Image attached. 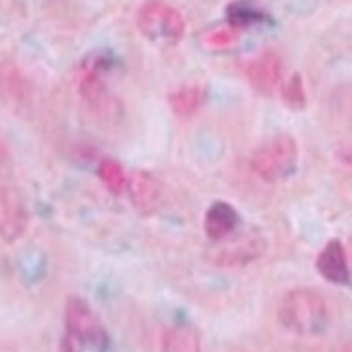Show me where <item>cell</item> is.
<instances>
[{"mask_svg": "<svg viewBox=\"0 0 352 352\" xmlns=\"http://www.w3.org/2000/svg\"><path fill=\"white\" fill-rule=\"evenodd\" d=\"M278 320L282 328L295 336H320L328 328L329 307L318 292L297 287L284 295L278 307Z\"/></svg>", "mask_w": 352, "mask_h": 352, "instance_id": "obj_1", "label": "cell"}, {"mask_svg": "<svg viewBox=\"0 0 352 352\" xmlns=\"http://www.w3.org/2000/svg\"><path fill=\"white\" fill-rule=\"evenodd\" d=\"M299 162L297 141L289 133H278L255 148L252 156L254 172L265 181L276 183L294 175Z\"/></svg>", "mask_w": 352, "mask_h": 352, "instance_id": "obj_2", "label": "cell"}, {"mask_svg": "<svg viewBox=\"0 0 352 352\" xmlns=\"http://www.w3.org/2000/svg\"><path fill=\"white\" fill-rule=\"evenodd\" d=\"M141 34L155 44L173 46L185 36V19L177 10L162 0H148L138 12Z\"/></svg>", "mask_w": 352, "mask_h": 352, "instance_id": "obj_3", "label": "cell"}, {"mask_svg": "<svg viewBox=\"0 0 352 352\" xmlns=\"http://www.w3.org/2000/svg\"><path fill=\"white\" fill-rule=\"evenodd\" d=\"M267 250V240L257 229H250L240 234H230L221 242H213L208 250V259L225 269H240L257 261Z\"/></svg>", "mask_w": 352, "mask_h": 352, "instance_id": "obj_4", "label": "cell"}, {"mask_svg": "<svg viewBox=\"0 0 352 352\" xmlns=\"http://www.w3.org/2000/svg\"><path fill=\"white\" fill-rule=\"evenodd\" d=\"M29 225V210L17 185L8 177V168H0V238L16 242Z\"/></svg>", "mask_w": 352, "mask_h": 352, "instance_id": "obj_5", "label": "cell"}, {"mask_svg": "<svg viewBox=\"0 0 352 352\" xmlns=\"http://www.w3.org/2000/svg\"><path fill=\"white\" fill-rule=\"evenodd\" d=\"M65 328L67 336H71L78 344L105 349L109 343L105 328L91 311V307L80 297H69L65 305Z\"/></svg>", "mask_w": 352, "mask_h": 352, "instance_id": "obj_6", "label": "cell"}, {"mask_svg": "<svg viewBox=\"0 0 352 352\" xmlns=\"http://www.w3.org/2000/svg\"><path fill=\"white\" fill-rule=\"evenodd\" d=\"M111 69V59L105 54H91L84 59L78 73V90L84 101L94 109H103L109 101L105 76Z\"/></svg>", "mask_w": 352, "mask_h": 352, "instance_id": "obj_7", "label": "cell"}, {"mask_svg": "<svg viewBox=\"0 0 352 352\" xmlns=\"http://www.w3.org/2000/svg\"><path fill=\"white\" fill-rule=\"evenodd\" d=\"M282 58L276 52H265L246 67L248 80L252 88L263 96H270L282 80Z\"/></svg>", "mask_w": 352, "mask_h": 352, "instance_id": "obj_8", "label": "cell"}, {"mask_svg": "<svg viewBox=\"0 0 352 352\" xmlns=\"http://www.w3.org/2000/svg\"><path fill=\"white\" fill-rule=\"evenodd\" d=\"M316 269L322 274V278H326L331 284L344 286L351 282L346 252L339 240H329L328 244L322 248V252L316 257Z\"/></svg>", "mask_w": 352, "mask_h": 352, "instance_id": "obj_9", "label": "cell"}, {"mask_svg": "<svg viewBox=\"0 0 352 352\" xmlns=\"http://www.w3.org/2000/svg\"><path fill=\"white\" fill-rule=\"evenodd\" d=\"M126 190H130L131 202L141 213L156 212L164 198L162 185L158 183L155 175L147 172H135L131 177H128Z\"/></svg>", "mask_w": 352, "mask_h": 352, "instance_id": "obj_10", "label": "cell"}, {"mask_svg": "<svg viewBox=\"0 0 352 352\" xmlns=\"http://www.w3.org/2000/svg\"><path fill=\"white\" fill-rule=\"evenodd\" d=\"M240 225V213L229 202H213L204 215V232L212 242H221L234 234Z\"/></svg>", "mask_w": 352, "mask_h": 352, "instance_id": "obj_11", "label": "cell"}, {"mask_svg": "<svg viewBox=\"0 0 352 352\" xmlns=\"http://www.w3.org/2000/svg\"><path fill=\"white\" fill-rule=\"evenodd\" d=\"M208 99V88L204 84H185L170 94L168 103L172 107L173 115L187 118L197 115Z\"/></svg>", "mask_w": 352, "mask_h": 352, "instance_id": "obj_12", "label": "cell"}, {"mask_svg": "<svg viewBox=\"0 0 352 352\" xmlns=\"http://www.w3.org/2000/svg\"><path fill=\"white\" fill-rule=\"evenodd\" d=\"M162 352H202V341L197 328L190 324H177L166 329Z\"/></svg>", "mask_w": 352, "mask_h": 352, "instance_id": "obj_13", "label": "cell"}, {"mask_svg": "<svg viewBox=\"0 0 352 352\" xmlns=\"http://www.w3.org/2000/svg\"><path fill=\"white\" fill-rule=\"evenodd\" d=\"M99 177L105 183V187L113 192V195H122L128 188V175L124 172V168L116 160L105 158L99 164Z\"/></svg>", "mask_w": 352, "mask_h": 352, "instance_id": "obj_14", "label": "cell"}, {"mask_svg": "<svg viewBox=\"0 0 352 352\" xmlns=\"http://www.w3.org/2000/svg\"><path fill=\"white\" fill-rule=\"evenodd\" d=\"M227 19L232 29H244V27H252L255 23L265 21V16L254 6H250L248 2H232L227 8Z\"/></svg>", "mask_w": 352, "mask_h": 352, "instance_id": "obj_15", "label": "cell"}, {"mask_svg": "<svg viewBox=\"0 0 352 352\" xmlns=\"http://www.w3.org/2000/svg\"><path fill=\"white\" fill-rule=\"evenodd\" d=\"M282 99L294 111L305 109V105H307V91H305V84L301 74H292L286 82H284V86H282Z\"/></svg>", "mask_w": 352, "mask_h": 352, "instance_id": "obj_16", "label": "cell"}, {"mask_svg": "<svg viewBox=\"0 0 352 352\" xmlns=\"http://www.w3.org/2000/svg\"><path fill=\"white\" fill-rule=\"evenodd\" d=\"M236 29L232 27H215L204 34V44L210 48H229L236 42Z\"/></svg>", "mask_w": 352, "mask_h": 352, "instance_id": "obj_17", "label": "cell"}, {"mask_svg": "<svg viewBox=\"0 0 352 352\" xmlns=\"http://www.w3.org/2000/svg\"><path fill=\"white\" fill-rule=\"evenodd\" d=\"M0 86H2V90L8 91L10 98L23 99L25 82H23V78H21V74L17 73V69H14V67H6V69H2Z\"/></svg>", "mask_w": 352, "mask_h": 352, "instance_id": "obj_18", "label": "cell"}, {"mask_svg": "<svg viewBox=\"0 0 352 352\" xmlns=\"http://www.w3.org/2000/svg\"><path fill=\"white\" fill-rule=\"evenodd\" d=\"M337 156H339V160H341L343 164L351 166L352 168V145H344V147L339 148Z\"/></svg>", "mask_w": 352, "mask_h": 352, "instance_id": "obj_19", "label": "cell"}, {"mask_svg": "<svg viewBox=\"0 0 352 352\" xmlns=\"http://www.w3.org/2000/svg\"><path fill=\"white\" fill-rule=\"evenodd\" d=\"M76 341H74L71 336L63 337V341H61V346H59V352H78L76 349Z\"/></svg>", "mask_w": 352, "mask_h": 352, "instance_id": "obj_20", "label": "cell"}]
</instances>
